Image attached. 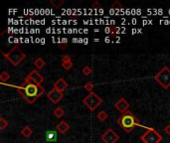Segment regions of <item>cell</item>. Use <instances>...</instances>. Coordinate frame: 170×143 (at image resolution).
Returning a JSON list of instances; mask_svg holds the SVG:
<instances>
[{"label": "cell", "instance_id": "6da1fadb", "mask_svg": "<svg viewBox=\"0 0 170 143\" xmlns=\"http://www.w3.org/2000/svg\"><path fill=\"white\" fill-rule=\"evenodd\" d=\"M18 93L27 102V104H34L39 97L45 93V88L42 86H37L36 84L32 83H23L19 86H16Z\"/></svg>", "mask_w": 170, "mask_h": 143}, {"label": "cell", "instance_id": "d4e9b609", "mask_svg": "<svg viewBox=\"0 0 170 143\" xmlns=\"http://www.w3.org/2000/svg\"><path fill=\"white\" fill-rule=\"evenodd\" d=\"M59 47H60V49H62V50L66 49L67 48V39H63V43H60Z\"/></svg>", "mask_w": 170, "mask_h": 143}, {"label": "cell", "instance_id": "484cf974", "mask_svg": "<svg viewBox=\"0 0 170 143\" xmlns=\"http://www.w3.org/2000/svg\"><path fill=\"white\" fill-rule=\"evenodd\" d=\"M92 7L94 9H99V8H101V4H100L99 1H95L94 3L92 4Z\"/></svg>", "mask_w": 170, "mask_h": 143}, {"label": "cell", "instance_id": "9c48e42d", "mask_svg": "<svg viewBox=\"0 0 170 143\" xmlns=\"http://www.w3.org/2000/svg\"><path fill=\"white\" fill-rule=\"evenodd\" d=\"M47 97H48V99H50L51 102H52V104H58L63 97H64V93H61V91H59V90H55V88H53V90H51L47 93Z\"/></svg>", "mask_w": 170, "mask_h": 143}, {"label": "cell", "instance_id": "cb8c5ba5", "mask_svg": "<svg viewBox=\"0 0 170 143\" xmlns=\"http://www.w3.org/2000/svg\"><path fill=\"white\" fill-rule=\"evenodd\" d=\"M122 4L120 3V1L115 0L113 4H111V9H122Z\"/></svg>", "mask_w": 170, "mask_h": 143}, {"label": "cell", "instance_id": "277c9868", "mask_svg": "<svg viewBox=\"0 0 170 143\" xmlns=\"http://www.w3.org/2000/svg\"><path fill=\"white\" fill-rule=\"evenodd\" d=\"M162 139V135L152 127H146V131L140 136V140L143 143H160Z\"/></svg>", "mask_w": 170, "mask_h": 143}, {"label": "cell", "instance_id": "ba28073f", "mask_svg": "<svg viewBox=\"0 0 170 143\" xmlns=\"http://www.w3.org/2000/svg\"><path fill=\"white\" fill-rule=\"evenodd\" d=\"M101 139L104 141V143H116L117 140L120 139V135L115 133V131L113 129L108 128L101 136Z\"/></svg>", "mask_w": 170, "mask_h": 143}, {"label": "cell", "instance_id": "83f0119b", "mask_svg": "<svg viewBox=\"0 0 170 143\" xmlns=\"http://www.w3.org/2000/svg\"><path fill=\"white\" fill-rule=\"evenodd\" d=\"M164 132L166 133L167 135H170V124H167L164 127Z\"/></svg>", "mask_w": 170, "mask_h": 143}, {"label": "cell", "instance_id": "2e32d148", "mask_svg": "<svg viewBox=\"0 0 170 143\" xmlns=\"http://www.w3.org/2000/svg\"><path fill=\"white\" fill-rule=\"evenodd\" d=\"M53 114H54L57 118H61V117L65 114V111L62 108L61 106H58V107H56L54 111H53Z\"/></svg>", "mask_w": 170, "mask_h": 143}, {"label": "cell", "instance_id": "e0dca14e", "mask_svg": "<svg viewBox=\"0 0 170 143\" xmlns=\"http://www.w3.org/2000/svg\"><path fill=\"white\" fill-rule=\"evenodd\" d=\"M97 117L101 122H104V120H106V119L108 118V114L106 113V111H101L97 114Z\"/></svg>", "mask_w": 170, "mask_h": 143}, {"label": "cell", "instance_id": "603a6c76", "mask_svg": "<svg viewBox=\"0 0 170 143\" xmlns=\"http://www.w3.org/2000/svg\"><path fill=\"white\" fill-rule=\"evenodd\" d=\"M82 72H83V74L85 75V76H90V75H92L93 70H92V68H91L90 66H86V67L83 68Z\"/></svg>", "mask_w": 170, "mask_h": 143}, {"label": "cell", "instance_id": "44dd1931", "mask_svg": "<svg viewBox=\"0 0 170 143\" xmlns=\"http://www.w3.org/2000/svg\"><path fill=\"white\" fill-rule=\"evenodd\" d=\"M73 62L72 61H68V62H64V63H62V67L64 68L66 71H69V70H71L72 68H73Z\"/></svg>", "mask_w": 170, "mask_h": 143}, {"label": "cell", "instance_id": "3957f363", "mask_svg": "<svg viewBox=\"0 0 170 143\" xmlns=\"http://www.w3.org/2000/svg\"><path fill=\"white\" fill-rule=\"evenodd\" d=\"M3 57L8 60V62L10 63L13 67H18L21 62L26 58L25 53H23L22 51L19 49V46H14L8 53H4L2 52Z\"/></svg>", "mask_w": 170, "mask_h": 143}, {"label": "cell", "instance_id": "7a4b0ae2", "mask_svg": "<svg viewBox=\"0 0 170 143\" xmlns=\"http://www.w3.org/2000/svg\"><path fill=\"white\" fill-rule=\"evenodd\" d=\"M116 123L127 133L131 132L137 125H139V121L137 117L129 111H125L124 113H122L118 117Z\"/></svg>", "mask_w": 170, "mask_h": 143}, {"label": "cell", "instance_id": "4fadbf2b", "mask_svg": "<svg viewBox=\"0 0 170 143\" xmlns=\"http://www.w3.org/2000/svg\"><path fill=\"white\" fill-rule=\"evenodd\" d=\"M46 141L48 142H55L58 139V133L56 130H48L45 134Z\"/></svg>", "mask_w": 170, "mask_h": 143}, {"label": "cell", "instance_id": "30bf717a", "mask_svg": "<svg viewBox=\"0 0 170 143\" xmlns=\"http://www.w3.org/2000/svg\"><path fill=\"white\" fill-rule=\"evenodd\" d=\"M129 106H130L129 104L123 97L120 98V99H118L117 102H116L115 104V107L120 112H122V113H124L125 111H129Z\"/></svg>", "mask_w": 170, "mask_h": 143}, {"label": "cell", "instance_id": "ffe728a7", "mask_svg": "<svg viewBox=\"0 0 170 143\" xmlns=\"http://www.w3.org/2000/svg\"><path fill=\"white\" fill-rule=\"evenodd\" d=\"M50 3L52 4L55 8H59V7H61L63 4H64V0H51Z\"/></svg>", "mask_w": 170, "mask_h": 143}, {"label": "cell", "instance_id": "52a82bcc", "mask_svg": "<svg viewBox=\"0 0 170 143\" xmlns=\"http://www.w3.org/2000/svg\"><path fill=\"white\" fill-rule=\"evenodd\" d=\"M30 82L36 84L37 86H41L44 82V78L37 70H32L24 79V83H30Z\"/></svg>", "mask_w": 170, "mask_h": 143}, {"label": "cell", "instance_id": "ac0fdd59", "mask_svg": "<svg viewBox=\"0 0 170 143\" xmlns=\"http://www.w3.org/2000/svg\"><path fill=\"white\" fill-rule=\"evenodd\" d=\"M9 79H10V75H9L6 71H3L0 74V81H1V83L8 82Z\"/></svg>", "mask_w": 170, "mask_h": 143}, {"label": "cell", "instance_id": "4316f807", "mask_svg": "<svg viewBox=\"0 0 170 143\" xmlns=\"http://www.w3.org/2000/svg\"><path fill=\"white\" fill-rule=\"evenodd\" d=\"M68 61H72V59H71V57H70V56H68V55L63 56V57H62V63L68 62Z\"/></svg>", "mask_w": 170, "mask_h": 143}, {"label": "cell", "instance_id": "8992f818", "mask_svg": "<svg viewBox=\"0 0 170 143\" xmlns=\"http://www.w3.org/2000/svg\"><path fill=\"white\" fill-rule=\"evenodd\" d=\"M83 104L90 109L91 111H95L97 107L102 104V99L95 93H91L83 99Z\"/></svg>", "mask_w": 170, "mask_h": 143}, {"label": "cell", "instance_id": "7c38bea8", "mask_svg": "<svg viewBox=\"0 0 170 143\" xmlns=\"http://www.w3.org/2000/svg\"><path fill=\"white\" fill-rule=\"evenodd\" d=\"M56 129H57L58 132L61 133V134H65V133L70 129V125L65 120H61L59 123L57 124Z\"/></svg>", "mask_w": 170, "mask_h": 143}, {"label": "cell", "instance_id": "5bb4252c", "mask_svg": "<svg viewBox=\"0 0 170 143\" xmlns=\"http://www.w3.org/2000/svg\"><path fill=\"white\" fill-rule=\"evenodd\" d=\"M32 133H33V130H32V128L30 127L29 125L24 126V127L21 129V135H23L25 138H29L32 135Z\"/></svg>", "mask_w": 170, "mask_h": 143}, {"label": "cell", "instance_id": "d6986e66", "mask_svg": "<svg viewBox=\"0 0 170 143\" xmlns=\"http://www.w3.org/2000/svg\"><path fill=\"white\" fill-rule=\"evenodd\" d=\"M8 126V121L3 116L0 117V130H4Z\"/></svg>", "mask_w": 170, "mask_h": 143}, {"label": "cell", "instance_id": "8fae6325", "mask_svg": "<svg viewBox=\"0 0 170 143\" xmlns=\"http://www.w3.org/2000/svg\"><path fill=\"white\" fill-rule=\"evenodd\" d=\"M53 86H54L55 90L61 91V93H64V90H66L67 88H68V84H67V82L65 81L64 79L60 78V79H58L57 81L55 82Z\"/></svg>", "mask_w": 170, "mask_h": 143}, {"label": "cell", "instance_id": "9a60e30c", "mask_svg": "<svg viewBox=\"0 0 170 143\" xmlns=\"http://www.w3.org/2000/svg\"><path fill=\"white\" fill-rule=\"evenodd\" d=\"M34 66L37 68L38 70H41V69H43L44 67H45V65H46V63H45V61H44V59L43 58H41V57H39V58H37L36 60L34 61Z\"/></svg>", "mask_w": 170, "mask_h": 143}, {"label": "cell", "instance_id": "7402d4cb", "mask_svg": "<svg viewBox=\"0 0 170 143\" xmlns=\"http://www.w3.org/2000/svg\"><path fill=\"white\" fill-rule=\"evenodd\" d=\"M84 88H85L86 90L91 93H93V90H94V84H93L92 82H88V83L85 84Z\"/></svg>", "mask_w": 170, "mask_h": 143}, {"label": "cell", "instance_id": "5b68a950", "mask_svg": "<svg viewBox=\"0 0 170 143\" xmlns=\"http://www.w3.org/2000/svg\"><path fill=\"white\" fill-rule=\"evenodd\" d=\"M154 79L164 90L170 88V69L167 66L162 68L154 76Z\"/></svg>", "mask_w": 170, "mask_h": 143}]
</instances>
